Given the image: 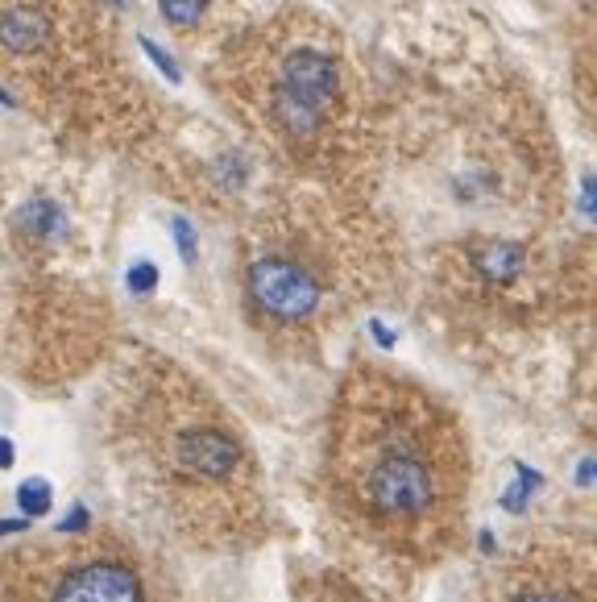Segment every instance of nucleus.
Wrapping results in <instances>:
<instances>
[{
    "label": "nucleus",
    "mask_w": 597,
    "mask_h": 602,
    "mask_svg": "<svg viewBox=\"0 0 597 602\" xmlns=\"http://www.w3.org/2000/svg\"><path fill=\"white\" fill-rule=\"evenodd\" d=\"M204 5L208 0H158V9L170 25H179V30H191V25L204 17Z\"/></svg>",
    "instance_id": "7"
},
{
    "label": "nucleus",
    "mask_w": 597,
    "mask_h": 602,
    "mask_svg": "<svg viewBox=\"0 0 597 602\" xmlns=\"http://www.w3.org/2000/svg\"><path fill=\"white\" fill-rule=\"evenodd\" d=\"M336 88H340V75L320 50H299L282 63V92H291L307 108H316V113L336 100Z\"/></svg>",
    "instance_id": "5"
},
{
    "label": "nucleus",
    "mask_w": 597,
    "mask_h": 602,
    "mask_svg": "<svg viewBox=\"0 0 597 602\" xmlns=\"http://www.w3.org/2000/svg\"><path fill=\"white\" fill-rule=\"evenodd\" d=\"M154 266H141V270H133V287H141V291H150L154 287Z\"/></svg>",
    "instance_id": "12"
},
{
    "label": "nucleus",
    "mask_w": 597,
    "mask_h": 602,
    "mask_svg": "<svg viewBox=\"0 0 597 602\" xmlns=\"http://www.w3.org/2000/svg\"><path fill=\"white\" fill-rule=\"evenodd\" d=\"M336 503L394 549H440L465 495V449L440 407L365 374L349 387L332 441Z\"/></svg>",
    "instance_id": "1"
},
{
    "label": "nucleus",
    "mask_w": 597,
    "mask_h": 602,
    "mask_svg": "<svg viewBox=\"0 0 597 602\" xmlns=\"http://www.w3.org/2000/svg\"><path fill=\"white\" fill-rule=\"evenodd\" d=\"M245 287H249V299L258 304V312H266L278 324H303L320 308L316 275L303 262L282 258V254L253 258L245 270Z\"/></svg>",
    "instance_id": "4"
},
{
    "label": "nucleus",
    "mask_w": 597,
    "mask_h": 602,
    "mask_svg": "<svg viewBox=\"0 0 597 602\" xmlns=\"http://www.w3.org/2000/svg\"><path fill=\"white\" fill-rule=\"evenodd\" d=\"M21 507L34 511V515H42V511L50 507V486H46V482H25V486H21Z\"/></svg>",
    "instance_id": "9"
},
{
    "label": "nucleus",
    "mask_w": 597,
    "mask_h": 602,
    "mask_svg": "<svg viewBox=\"0 0 597 602\" xmlns=\"http://www.w3.org/2000/svg\"><path fill=\"white\" fill-rule=\"evenodd\" d=\"M5 602H166V590L133 544L92 536L50 553H13Z\"/></svg>",
    "instance_id": "2"
},
{
    "label": "nucleus",
    "mask_w": 597,
    "mask_h": 602,
    "mask_svg": "<svg viewBox=\"0 0 597 602\" xmlns=\"http://www.w3.org/2000/svg\"><path fill=\"white\" fill-rule=\"evenodd\" d=\"M154 478L166 482V495L175 503L195 499V515H204L199 495H224L233 507L241 503V486L253 478L249 453L241 445V436L224 424L220 412H170L150 445ZM191 511V503H187Z\"/></svg>",
    "instance_id": "3"
},
{
    "label": "nucleus",
    "mask_w": 597,
    "mask_h": 602,
    "mask_svg": "<svg viewBox=\"0 0 597 602\" xmlns=\"http://www.w3.org/2000/svg\"><path fill=\"white\" fill-rule=\"evenodd\" d=\"M141 46H146V50H150V59H154V63H158V67H162V71H166V75H170V79H175V84H179V67L170 63V59H166V54H162V50H158V46H154L150 38H141Z\"/></svg>",
    "instance_id": "11"
},
{
    "label": "nucleus",
    "mask_w": 597,
    "mask_h": 602,
    "mask_svg": "<svg viewBox=\"0 0 597 602\" xmlns=\"http://www.w3.org/2000/svg\"><path fill=\"white\" fill-rule=\"evenodd\" d=\"M510 602H585L577 590H564V586H556V582H531V586H523Z\"/></svg>",
    "instance_id": "8"
},
{
    "label": "nucleus",
    "mask_w": 597,
    "mask_h": 602,
    "mask_svg": "<svg viewBox=\"0 0 597 602\" xmlns=\"http://www.w3.org/2000/svg\"><path fill=\"white\" fill-rule=\"evenodd\" d=\"M46 42V17L38 9H9L5 13V46L13 54H34Z\"/></svg>",
    "instance_id": "6"
},
{
    "label": "nucleus",
    "mask_w": 597,
    "mask_h": 602,
    "mask_svg": "<svg viewBox=\"0 0 597 602\" xmlns=\"http://www.w3.org/2000/svg\"><path fill=\"white\" fill-rule=\"evenodd\" d=\"M175 237H179L183 258L191 262V258H195V233H191V225H187V221H175Z\"/></svg>",
    "instance_id": "10"
}]
</instances>
